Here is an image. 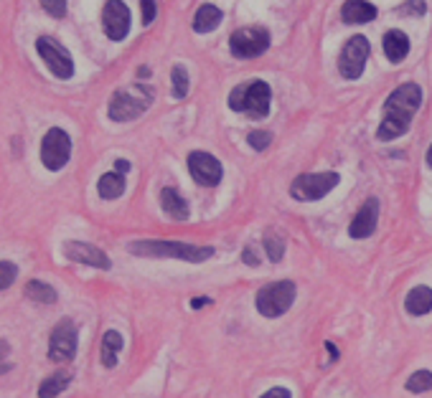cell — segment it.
<instances>
[{
    "label": "cell",
    "mask_w": 432,
    "mask_h": 398,
    "mask_svg": "<svg viewBox=\"0 0 432 398\" xmlns=\"http://www.w3.org/2000/svg\"><path fill=\"white\" fill-rule=\"evenodd\" d=\"M422 104V89L417 84H402L397 86L384 104V120L377 130L379 140H394L404 135L412 125L414 112Z\"/></svg>",
    "instance_id": "6da1fadb"
},
{
    "label": "cell",
    "mask_w": 432,
    "mask_h": 398,
    "mask_svg": "<svg viewBox=\"0 0 432 398\" xmlns=\"http://www.w3.org/2000/svg\"><path fill=\"white\" fill-rule=\"evenodd\" d=\"M130 254L135 256H153V259H181L191 264H201L211 259V246H194L186 241H165V239H145V241H133L128 246Z\"/></svg>",
    "instance_id": "7a4b0ae2"
},
{
    "label": "cell",
    "mask_w": 432,
    "mask_h": 398,
    "mask_svg": "<svg viewBox=\"0 0 432 398\" xmlns=\"http://www.w3.org/2000/svg\"><path fill=\"white\" fill-rule=\"evenodd\" d=\"M153 104V91L143 84H130V86H122L112 94L110 99V120L115 122H130L135 117H140L148 107Z\"/></svg>",
    "instance_id": "3957f363"
},
{
    "label": "cell",
    "mask_w": 432,
    "mask_h": 398,
    "mask_svg": "<svg viewBox=\"0 0 432 398\" xmlns=\"http://www.w3.org/2000/svg\"><path fill=\"white\" fill-rule=\"evenodd\" d=\"M295 292H298L295 290V282H290V279L262 287L257 292V312L265 314V317H280V314H285L292 307Z\"/></svg>",
    "instance_id": "277c9868"
},
{
    "label": "cell",
    "mask_w": 432,
    "mask_h": 398,
    "mask_svg": "<svg viewBox=\"0 0 432 398\" xmlns=\"http://www.w3.org/2000/svg\"><path fill=\"white\" fill-rule=\"evenodd\" d=\"M338 173H308L298 175L290 186V195L295 200H321L323 195H328L336 186H338Z\"/></svg>",
    "instance_id": "5b68a950"
},
{
    "label": "cell",
    "mask_w": 432,
    "mask_h": 398,
    "mask_svg": "<svg viewBox=\"0 0 432 398\" xmlns=\"http://www.w3.org/2000/svg\"><path fill=\"white\" fill-rule=\"evenodd\" d=\"M270 49V33L267 28L262 25H247V28H239L231 33L229 38V51L237 59H255L262 56Z\"/></svg>",
    "instance_id": "8992f818"
},
{
    "label": "cell",
    "mask_w": 432,
    "mask_h": 398,
    "mask_svg": "<svg viewBox=\"0 0 432 398\" xmlns=\"http://www.w3.org/2000/svg\"><path fill=\"white\" fill-rule=\"evenodd\" d=\"M72 157V140L64 130L51 127L41 140V163L46 170H61Z\"/></svg>",
    "instance_id": "52a82bcc"
},
{
    "label": "cell",
    "mask_w": 432,
    "mask_h": 398,
    "mask_svg": "<svg viewBox=\"0 0 432 398\" xmlns=\"http://www.w3.org/2000/svg\"><path fill=\"white\" fill-rule=\"evenodd\" d=\"M36 51L56 79H72V74H74L72 54H69L59 41H54L51 36L36 38Z\"/></svg>",
    "instance_id": "ba28073f"
},
{
    "label": "cell",
    "mask_w": 432,
    "mask_h": 398,
    "mask_svg": "<svg viewBox=\"0 0 432 398\" xmlns=\"http://www.w3.org/2000/svg\"><path fill=\"white\" fill-rule=\"evenodd\" d=\"M74 356H77V325L72 320H61L51 330L49 358L54 363H69Z\"/></svg>",
    "instance_id": "9c48e42d"
},
{
    "label": "cell",
    "mask_w": 432,
    "mask_h": 398,
    "mask_svg": "<svg viewBox=\"0 0 432 398\" xmlns=\"http://www.w3.org/2000/svg\"><path fill=\"white\" fill-rule=\"evenodd\" d=\"M366 59H369V41L364 36H353L343 46L341 59H338V72L343 79H359L364 74Z\"/></svg>",
    "instance_id": "30bf717a"
},
{
    "label": "cell",
    "mask_w": 432,
    "mask_h": 398,
    "mask_svg": "<svg viewBox=\"0 0 432 398\" xmlns=\"http://www.w3.org/2000/svg\"><path fill=\"white\" fill-rule=\"evenodd\" d=\"M189 173L191 178H194L199 186L204 188H214L221 183V175H224V170H221V163L216 160V157L211 155V152H191L189 155Z\"/></svg>",
    "instance_id": "8fae6325"
},
{
    "label": "cell",
    "mask_w": 432,
    "mask_h": 398,
    "mask_svg": "<svg viewBox=\"0 0 432 398\" xmlns=\"http://www.w3.org/2000/svg\"><path fill=\"white\" fill-rule=\"evenodd\" d=\"M102 28L107 38L122 41L130 30V8L122 0H107L102 11Z\"/></svg>",
    "instance_id": "7c38bea8"
},
{
    "label": "cell",
    "mask_w": 432,
    "mask_h": 398,
    "mask_svg": "<svg viewBox=\"0 0 432 398\" xmlns=\"http://www.w3.org/2000/svg\"><path fill=\"white\" fill-rule=\"evenodd\" d=\"M64 256H67L69 261L94 266V269H110L112 266L110 256H107L102 249L92 246V244L87 241H67L64 244Z\"/></svg>",
    "instance_id": "4fadbf2b"
},
{
    "label": "cell",
    "mask_w": 432,
    "mask_h": 398,
    "mask_svg": "<svg viewBox=\"0 0 432 398\" xmlns=\"http://www.w3.org/2000/svg\"><path fill=\"white\" fill-rule=\"evenodd\" d=\"M270 99H272V91H270V84L265 81H252L244 89V109L252 120H262V117L270 115Z\"/></svg>",
    "instance_id": "5bb4252c"
},
{
    "label": "cell",
    "mask_w": 432,
    "mask_h": 398,
    "mask_svg": "<svg viewBox=\"0 0 432 398\" xmlns=\"http://www.w3.org/2000/svg\"><path fill=\"white\" fill-rule=\"evenodd\" d=\"M377 221H379V200L377 198H369L364 205L359 208V213L353 216L351 226H348V234L353 239H366L377 231Z\"/></svg>",
    "instance_id": "9a60e30c"
},
{
    "label": "cell",
    "mask_w": 432,
    "mask_h": 398,
    "mask_svg": "<svg viewBox=\"0 0 432 398\" xmlns=\"http://www.w3.org/2000/svg\"><path fill=\"white\" fill-rule=\"evenodd\" d=\"M160 205L176 221H189V203H186V198L178 193L176 188H163L160 191Z\"/></svg>",
    "instance_id": "2e32d148"
},
{
    "label": "cell",
    "mask_w": 432,
    "mask_h": 398,
    "mask_svg": "<svg viewBox=\"0 0 432 398\" xmlns=\"http://www.w3.org/2000/svg\"><path fill=\"white\" fill-rule=\"evenodd\" d=\"M341 18L346 23H369L377 18V8L366 0H346L341 8Z\"/></svg>",
    "instance_id": "e0dca14e"
},
{
    "label": "cell",
    "mask_w": 432,
    "mask_h": 398,
    "mask_svg": "<svg viewBox=\"0 0 432 398\" xmlns=\"http://www.w3.org/2000/svg\"><path fill=\"white\" fill-rule=\"evenodd\" d=\"M384 54H387V59H389L392 64H399V61L409 54L407 33H402V30H389V33L384 36Z\"/></svg>",
    "instance_id": "ac0fdd59"
},
{
    "label": "cell",
    "mask_w": 432,
    "mask_h": 398,
    "mask_svg": "<svg viewBox=\"0 0 432 398\" xmlns=\"http://www.w3.org/2000/svg\"><path fill=\"white\" fill-rule=\"evenodd\" d=\"M404 307H407V312L414 314V317L427 314L432 309V290L430 287H425V284L414 287V290L407 295V300H404Z\"/></svg>",
    "instance_id": "d6986e66"
},
{
    "label": "cell",
    "mask_w": 432,
    "mask_h": 398,
    "mask_svg": "<svg viewBox=\"0 0 432 398\" xmlns=\"http://www.w3.org/2000/svg\"><path fill=\"white\" fill-rule=\"evenodd\" d=\"M97 193L104 200H115L125 193V178L122 173H104L97 183Z\"/></svg>",
    "instance_id": "ffe728a7"
},
{
    "label": "cell",
    "mask_w": 432,
    "mask_h": 398,
    "mask_svg": "<svg viewBox=\"0 0 432 398\" xmlns=\"http://www.w3.org/2000/svg\"><path fill=\"white\" fill-rule=\"evenodd\" d=\"M69 383H72V373H69V370H59V373L49 375V378L38 386V398H56L59 393L67 391Z\"/></svg>",
    "instance_id": "44dd1931"
},
{
    "label": "cell",
    "mask_w": 432,
    "mask_h": 398,
    "mask_svg": "<svg viewBox=\"0 0 432 398\" xmlns=\"http://www.w3.org/2000/svg\"><path fill=\"white\" fill-rule=\"evenodd\" d=\"M221 11L216 6H201L194 16V30L196 33H209L221 23Z\"/></svg>",
    "instance_id": "7402d4cb"
},
{
    "label": "cell",
    "mask_w": 432,
    "mask_h": 398,
    "mask_svg": "<svg viewBox=\"0 0 432 398\" xmlns=\"http://www.w3.org/2000/svg\"><path fill=\"white\" fill-rule=\"evenodd\" d=\"M122 350V335L117 330H107L102 335V365L104 368H115L117 353Z\"/></svg>",
    "instance_id": "603a6c76"
},
{
    "label": "cell",
    "mask_w": 432,
    "mask_h": 398,
    "mask_svg": "<svg viewBox=\"0 0 432 398\" xmlns=\"http://www.w3.org/2000/svg\"><path fill=\"white\" fill-rule=\"evenodd\" d=\"M26 297L31 302H38V305H54L56 302V290L51 284L41 282V279H31L26 284Z\"/></svg>",
    "instance_id": "cb8c5ba5"
},
{
    "label": "cell",
    "mask_w": 432,
    "mask_h": 398,
    "mask_svg": "<svg viewBox=\"0 0 432 398\" xmlns=\"http://www.w3.org/2000/svg\"><path fill=\"white\" fill-rule=\"evenodd\" d=\"M171 79H173V97L183 99L186 94H189V72H186V69L178 64V67H173Z\"/></svg>",
    "instance_id": "d4e9b609"
},
{
    "label": "cell",
    "mask_w": 432,
    "mask_h": 398,
    "mask_svg": "<svg viewBox=\"0 0 432 398\" xmlns=\"http://www.w3.org/2000/svg\"><path fill=\"white\" fill-rule=\"evenodd\" d=\"M432 388V373L430 370H417V373L409 375L407 380V391L412 393H425Z\"/></svg>",
    "instance_id": "484cf974"
},
{
    "label": "cell",
    "mask_w": 432,
    "mask_h": 398,
    "mask_svg": "<svg viewBox=\"0 0 432 398\" xmlns=\"http://www.w3.org/2000/svg\"><path fill=\"white\" fill-rule=\"evenodd\" d=\"M265 251H267V259L277 264L285 256V241H282L280 236H267L265 239Z\"/></svg>",
    "instance_id": "4316f807"
},
{
    "label": "cell",
    "mask_w": 432,
    "mask_h": 398,
    "mask_svg": "<svg viewBox=\"0 0 432 398\" xmlns=\"http://www.w3.org/2000/svg\"><path fill=\"white\" fill-rule=\"evenodd\" d=\"M16 277H18V266L13 261H0V292L8 290L16 282Z\"/></svg>",
    "instance_id": "83f0119b"
},
{
    "label": "cell",
    "mask_w": 432,
    "mask_h": 398,
    "mask_svg": "<svg viewBox=\"0 0 432 398\" xmlns=\"http://www.w3.org/2000/svg\"><path fill=\"white\" fill-rule=\"evenodd\" d=\"M41 6L51 18H64L67 16V0H41Z\"/></svg>",
    "instance_id": "f1b7e54d"
},
{
    "label": "cell",
    "mask_w": 432,
    "mask_h": 398,
    "mask_svg": "<svg viewBox=\"0 0 432 398\" xmlns=\"http://www.w3.org/2000/svg\"><path fill=\"white\" fill-rule=\"evenodd\" d=\"M247 142H250L255 150H267L270 142H272V135H270V132H260V130H257V132H250Z\"/></svg>",
    "instance_id": "f546056e"
},
{
    "label": "cell",
    "mask_w": 432,
    "mask_h": 398,
    "mask_svg": "<svg viewBox=\"0 0 432 398\" xmlns=\"http://www.w3.org/2000/svg\"><path fill=\"white\" fill-rule=\"evenodd\" d=\"M244 89H247V84H239L231 89L229 94V107L234 109V112H242L244 109Z\"/></svg>",
    "instance_id": "4dcf8cb0"
},
{
    "label": "cell",
    "mask_w": 432,
    "mask_h": 398,
    "mask_svg": "<svg viewBox=\"0 0 432 398\" xmlns=\"http://www.w3.org/2000/svg\"><path fill=\"white\" fill-rule=\"evenodd\" d=\"M425 0H407L402 6V13H407V16H425Z\"/></svg>",
    "instance_id": "1f68e13d"
},
{
    "label": "cell",
    "mask_w": 432,
    "mask_h": 398,
    "mask_svg": "<svg viewBox=\"0 0 432 398\" xmlns=\"http://www.w3.org/2000/svg\"><path fill=\"white\" fill-rule=\"evenodd\" d=\"M143 6V23L150 25L153 18H155V0H140Z\"/></svg>",
    "instance_id": "d6a6232c"
},
{
    "label": "cell",
    "mask_w": 432,
    "mask_h": 398,
    "mask_svg": "<svg viewBox=\"0 0 432 398\" xmlns=\"http://www.w3.org/2000/svg\"><path fill=\"white\" fill-rule=\"evenodd\" d=\"M8 353H11V345H8L6 340H0V373L11 368V365L6 363L8 360Z\"/></svg>",
    "instance_id": "836d02e7"
},
{
    "label": "cell",
    "mask_w": 432,
    "mask_h": 398,
    "mask_svg": "<svg viewBox=\"0 0 432 398\" xmlns=\"http://www.w3.org/2000/svg\"><path fill=\"white\" fill-rule=\"evenodd\" d=\"M260 398H292V393L287 391V388H270L267 393H265V396H260Z\"/></svg>",
    "instance_id": "e575fe53"
},
{
    "label": "cell",
    "mask_w": 432,
    "mask_h": 398,
    "mask_svg": "<svg viewBox=\"0 0 432 398\" xmlns=\"http://www.w3.org/2000/svg\"><path fill=\"white\" fill-rule=\"evenodd\" d=\"M242 259L247 261V264H250V266H257V264H260V261L255 259V254H252V249H244V251H242Z\"/></svg>",
    "instance_id": "d590c367"
},
{
    "label": "cell",
    "mask_w": 432,
    "mask_h": 398,
    "mask_svg": "<svg viewBox=\"0 0 432 398\" xmlns=\"http://www.w3.org/2000/svg\"><path fill=\"white\" fill-rule=\"evenodd\" d=\"M115 170H117V173H128L130 163H128V160H115Z\"/></svg>",
    "instance_id": "8d00e7d4"
},
{
    "label": "cell",
    "mask_w": 432,
    "mask_h": 398,
    "mask_svg": "<svg viewBox=\"0 0 432 398\" xmlns=\"http://www.w3.org/2000/svg\"><path fill=\"white\" fill-rule=\"evenodd\" d=\"M209 302L211 300H206V297H196V300H191V307L199 309V307H204V305H209Z\"/></svg>",
    "instance_id": "74e56055"
},
{
    "label": "cell",
    "mask_w": 432,
    "mask_h": 398,
    "mask_svg": "<svg viewBox=\"0 0 432 398\" xmlns=\"http://www.w3.org/2000/svg\"><path fill=\"white\" fill-rule=\"evenodd\" d=\"M326 348H328V353H331V360H336V358H338V350H336V345L326 343Z\"/></svg>",
    "instance_id": "f35d334b"
},
{
    "label": "cell",
    "mask_w": 432,
    "mask_h": 398,
    "mask_svg": "<svg viewBox=\"0 0 432 398\" xmlns=\"http://www.w3.org/2000/svg\"><path fill=\"white\" fill-rule=\"evenodd\" d=\"M427 165L432 168V145H430V150H427Z\"/></svg>",
    "instance_id": "ab89813d"
}]
</instances>
